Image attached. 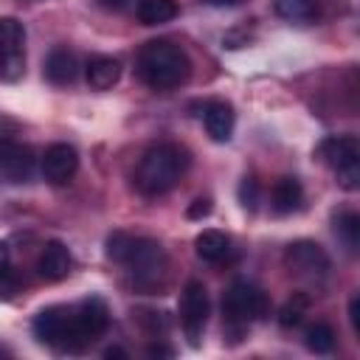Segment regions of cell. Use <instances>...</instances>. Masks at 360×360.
Wrapping results in <instances>:
<instances>
[{
    "label": "cell",
    "instance_id": "1",
    "mask_svg": "<svg viewBox=\"0 0 360 360\" xmlns=\"http://www.w3.org/2000/svg\"><path fill=\"white\" fill-rule=\"evenodd\" d=\"M107 256L112 262L124 264L138 287L155 290V287L163 284L169 262H166V253L158 242L143 239V236H129V233L118 231L107 239Z\"/></svg>",
    "mask_w": 360,
    "mask_h": 360
},
{
    "label": "cell",
    "instance_id": "2",
    "mask_svg": "<svg viewBox=\"0 0 360 360\" xmlns=\"http://www.w3.org/2000/svg\"><path fill=\"white\" fill-rule=\"evenodd\" d=\"M135 70H138L141 82L149 84L152 90H172V87H180L188 82L191 59L180 45H174L169 39H152L141 48Z\"/></svg>",
    "mask_w": 360,
    "mask_h": 360
},
{
    "label": "cell",
    "instance_id": "3",
    "mask_svg": "<svg viewBox=\"0 0 360 360\" xmlns=\"http://www.w3.org/2000/svg\"><path fill=\"white\" fill-rule=\"evenodd\" d=\"M188 166H191L188 149H183L177 143L149 146L135 169V186L146 197H160L180 183V177L188 172Z\"/></svg>",
    "mask_w": 360,
    "mask_h": 360
},
{
    "label": "cell",
    "instance_id": "4",
    "mask_svg": "<svg viewBox=\"0 0 360 360\" xmlns=\"http://www.w3.org/2000/svg\"><path fill=\"white\" fill-rule=\"evenodd\" d=\"M267 307L270 304H267L264 290L256 287V284H250V281H245V278H236L225 290V295H222V318L236 332H245L248 323L264 318L267 315Z\"/></svg>",
    "mask_w": 360,
    "mask_h": 360
},
{
    "label": "cell",
    "instance_id": "5",
    "mask_svg": "<svg viewBox=\"0 0 360 360\" xmlns=\"http://www.w3.org/2000/svg\"><path fill=\"white\" fill-rule=\"evenodd\" d=\"M110 326V309L104 304V298L90 295L82 298L76 307H70V340H68V352H82L84 346H90L96 338H101Z\"/></svg>",
    "mask_w": 360,
    "mask_h": 360
},
{
    "label": "cell",
    "instance_id": "6",
    "mask_svg": "<svg viewBox=\"0 0 360 360\" xmlns=\"http://www.w3.org/2000/svg\"><path fill=\"white\" fill-rule=\"evenodd\" d=\"M25 25L14 17H0V79L14 82L25 70Z\"/></svg>",
    "mask_w": 360,
    "mask_h": 360
},
{
    "label": "cell",
    "instance_id": "7",
    "mask_svg": "<svg viewBox=\"0 0 360 360\" xmlns=\"http://www.w3.org/2000/svg\"><path fill=\"white\" fill-rule=\"evenodd\" d=\"M205 321H208V290L202 281L191 278L180 292V323H183V332L194 349L200 346Z\"/></svg>",
    "mask_w": 360,
    "mask_h": 360
},
{
    "label": "cell",
    "instance_id": "8",
    "mask_svg": "<svg viewBox=\"0 0 360 360\" xmlns=\"http://www.w3.org/2000/svg\"><path fill=\"white\" fill-rule=\"evenodd\" d=\"M284 264L290 273L301 276V278H323L332 267L329 262V253L312 242V239H295L287 245L284 250Z\"/></svg>",
    "mask_w": 360,
    "mask_h": 360
},
{
    "label": "cell",
    "instance_id": "9",
    "mask_svg": "<svg viewBox=\"0 0 360 360\" xmlns=\"http://www.w3.org/2000/svg\"><path fill=\"white\" fill-rule=\"evenodd\" d=\"M34 335L39 343L53 346L59 352H68V340H70V307H45L34 315L31 323Z\"/></svg>",
    "mask_w": 360,
    "mask_h": 360
},
{
    "label": "cell",
    "instance_id": "10",
    "mask_svg": "<svg viewBox=\"0 0 360 360\" xmlns=\"http://www.w3.org/2000/svg\"><path fill=\"white\" fill-rule=\"evenodd\" d=\"M39 172L48 183L65 186L79 172V152L70 143H51L39 158Z\"/></svg>",
    "mask_w": 360,
    "mask_h": 360
},
{
    "label": "cell",
    "instance_id": "11",
    "mask_svg": "<svg viewBox=\"0 0 360 360\" xmlns=\"http://www.w3.org/2000/svg\"><path fill=\"white\" fill-rule=\"evenodd\" d=\"M37 169V158L34 149L17 141H0V174L8 183H25L31 180Z\"/></svg>",
    "mask_w": 360,
    "mask_h": 360
},
{
    "label": "cell",
    "instance_id": "12",
    "mask_svg": "<svg viewBox=\"0 0 360 360\" xmlns=\"http://www.w3.org/2000/svg\"><path fill=\"white\" fill-rule=\"evenodd\" d=\"M318 158L329 169H340L352 160H360V143L354 135H326L318 143Z\"/></svg>",
    "mask_w": 360,
    "mask_h": 360
},
{
    "label": "cell",
    "instance_id": "13",
    "mask_svg": "<svg viewBox=\"0 0 360 360\" xmlns=\"http://www.w3.org/2000/svg\"><path fill=\"white\" fill-rule=\"evenodd\" d=\"M202 124H205V132L211 141L225 143L233 135L236 112L228 101H208V104H202Z\"/></svg>",
    "mask_w": 360,
    "mask_h": 360
},
{
    "label": "cell",
    "instance_id": "14",
    "mask_svg": "<svg viewBox=\"0 0 360 360\" xmlns=\"http://www.w3.org/2000/svg\"><path fill=\"white\" fill-rule=\"evenodd\" d=\"M70 267H73V256L70 250L62 245V242H48L37 259V273L45 278V281H62L70 276Z\"/></svg>",
    "mask_w": 360,
    "mask_h": 360
},
{
    "label": "cell",
    "instance_id": "15",
    "mask_svg": "<svg viewBox=\"0 0 360 360\" xmlns=\"http://www.w3.org/2000/svg\"><path fill=\"white\" fill-rule=\"evenodd\" d=\"M42 73H45V79H48L51 84H56V87L73 84L76 76H79V59H76V53L68 51V48H53V51L48 53L45 65H42Z\"/></svg>",
    "mask_w": 360,
    "mask_h": 360
},
{
    "label": "cell",
    "instance_id": "16",
    "mask_svg": "<svg viewBox=\"0 0 360 360\" xmlns=\"http://www.w3.org/2000/svg\"><path fill=\"white\" fill-rule=\"evenodd\" d=\"M84 79H87L90 90H110L121 79V62L115 56L96 53L84 65Z\"/></svg>",
    "mask_w": 360,
    "mask_h": 360
},
{
    "label": "cell",
    "instance_id": "17",
    "mask_svg": "<svg viewBox=\"0 0 360 360\" xmlns=\"http://www.w3.org/2000/svg\"><path fill=\"white\" fill-rule=\"evenodd\" d=\"M304 202V186L298 177H278L273 191H270V208L278 217H287L292 211H298Z\"/></svg>",
    "mask_w": 360,
    "mask_h": 360
},
{
    "label": "cell",
    "instance_id": "18",
    "mask_svg": "<svg viewBox=\"0 0 360 360\" xmlns=\"http://www.w3.org/2000/svg\"><path fill=\"white\" fill-rule=\"evenodd\" d=\"M194 250H197V256H200L202 262L217 264V262H222V259L231 253V239H228L222 231H217V228H205V231L197 233Z\"/></svg>",
    "mask_w": 360,
    "mask_h": 360
},
{
    "label": "cell",
    "instance_id": "19",
    "mask_svg": "<svg viewBox=\"0 0 360 360\" xmlns=\"http://www.w3.org/2000/svg\"><path fill=\"white\" fill-rule=\"evenodd\" d=\"M135 17L141 25H163L177 17V0H138Z\"/></svg>",
    "mask_w": 360,
    "mask_h": 360
},
{
    "label": "cell",
    "instance_id": "20",
    "mask_svg": "<svg viewBox=\"0 0 360 360\" xmlns=\"http://www.w3.org/2000/svg\"><path fill=\"white\" fill-rule=\"evenodd\" d=\"M304 343L315 354H329L335 349V329L329 323H323V321H315V323H309L304 329Z\"/></svg>",
    "mask_w": 360,
    "mask_h": 360
},
{
    "label": "cell",
    "instance_id": "21",
    "mask_svg": "<svg viewBox=\"0 0 360 360\" xmlns=\"http://www.w3.org/2000/svg\"><path fill=\"white\" fill-rule=\"evenodd\" d=\"M335 236L343 242V248H346L349 253H354L357 245H360V217L352 214V211L335 217Z\"/></svg>",
    "mask_w": 360,
    "mask_h": 360
},
{
    "label": "cell",
    "instance_id": "22",
    "mask_svg": "<svg viewBox=\"0 0 360 360\" xmlns=\"http://www.w3.org/2000/svg\"><path fill=\"white\" fill-rule=\"evenodd\" d=\"M273 8L278 17L290 22H304L315 17V3L312 0H273Z\"/></svg>",
    "mask_w": 360,
    "mask_h": 360
},
{
    "label": "cell",
    "instance_id": "23",
    "mask_svg": "<svg viewBox=\"0 0 360 360\" xmlns=\"http://www.w3.org/2000/svg\"><path fill=\"white\" fill-rule=\"evenodd\" d=\"M307 307H309V298L307 295H301V292H295L281 309H278V323L284 326V329H292V326H298L301 321H304V315H307Z\"/></svg>",
    "mask_w": 360,
    "mask_h": 360
},
{
    "label": "cell",
    "instance_id": "24",
    "mask_svg": "<svg viewBox=\"0 0 360 360\" xmlns=\"http://www.w3.org/2000/svg\"><path fill=\"white\" fill-rule=\"evenodd\" d=\"M335 177L343 191H357L360 188V160H352V163L335 169Z\"/></svg>",
    "mask_w": 360,
    "mask_h": 360
},
{
    "label": "cell",
    "instance_id": "25",
    "mask_svg": "<svg viewBox=\"0 0 360 360\" xmlns=\"http://www.w3.org/2000/svg\"><path fill=\"white\" fill-rule=\"evenodd\" d=\"M239 202H242V208H248V211H256V205H259V183L253 180V177H242V183H239Z\"/></svg>",
    "mask_w": 360,
    "mask_h": 360
},
{
    "label": "cell",
    "instance_id": "26",
    "mask_svg": "<svg viewBox=\"0 0 360 360\" xmlns=\"http://www.w3.org/2000/svg\"><path fill=\"white\" fill-rule=\"evenodd\" d=\"M14 295H17V276L8 267H3L0 270V301H8Z\"/></svg>",
    "mask_w": 360,
    "mask_h": 360
},
{
    "label": "cell",
    "instance_id": "27",
    "mask_svg": "<svg viewBox=\"0 0 360 360\" xmlns=\"http://www.w3.org/2000/svg\"><path fill=\"white\" fill-rule=\"evenodd\" d=\"M208 214H211V200H208V197H197V200L188 205V211H186L188 219H202V217H208Z\"/></svg>",
    "mask_w": 360,
    "mask_h": 360
},
{
    "label": "cell",
    "instance_id": "28",
    "mask_svg": "<svg viewBox=\"0 0 360 360\" xmlns=\"http://www.w3.org/2000/svg\"><path fill=\"white\" fill-rule=\"evenodd\" d=\"M349 321H352V329L360 335V295H352L349 301Z\"/></svg>",
    "mask_w": 360,
    "mask_h": 360
},
{
    "label": "cell",
    "instance_id": "29",
    "mask_svg": "<svg viewBox=\"0 0 360 360\" xmlns=\"http://www.w3.org/2000/svg\"><path fill=\"white\" fill-rule=\"evenodd\" d=\"M149 357H174V349H169L163 343H155V346H149Z\"/></svg>",
    "mask_w": 360,
    "mask_h": 360
},
{
    "label": "cell",
    "instance_id": "30",
    "mask_svg": "<svg viewBox=\"0 0 360 360\" xmlns=\"http://www.w3.org/2000/svg\"><path fill=\"white\" fill-rule=\"evenodd\" d=\"M104 357H107V360H112V357H121V360H127L129 354H127L121 346H110V349H104Z\"/></svg>",
    "mask_w": 360,
    "mask_h": 360
},
{
    "label": "cell",
    "instance_id": "31",
    "mask_svg": "<svg viewBox=\"0 0 360 360\" xmlns=\"http://www.w3.org/2000/svg\"><path fill=\"white\" fill-rule=\"evenodd\" d=\"M3 267H8V245L0 239V270Z\"/></svg>",
    "mask_w": 360,
    "mask_h": 360
},
{
    "label": "cell",
    "instance_id": "32",
    "mask_svg": "<svg viewBox=\"0 0 360 360\" xmlns=\"http://www.w3.org/2000/svg\"><path fill=\"white\" fill-rule=\"evenodd\" d=\"M208 6H217V8H225V6H239L242 0H205Z\"/></svg>",
    "mask_w": 360,
    "mask_h": 360
},
{
    "label": "cell",
    "instance_id": "33",
    "mask_svg": "<svg viewBox=\"0 0 360 360\" xmlns=\"http://www.w3.org/2000/svg\"><path fill=\"white\" fill-rule=\"evenodd\" d=\"M101 3H104V6H110V8H121L127 0H101Z\"/></svg>",
    "mask_w": 360,
    "mask_h": 360
},
{
    "label": "cell",
    "instance_id": "34",
    "mask_svg": "<svg viewBox=\"0 0 360 360\" xmlns=\"http://www.w3.org/2000/svg\"><path fill=\"white\" fill-rule=\"evenodd\" d=\"M31 3H34V0H31Z\"/></svg>",
    "mask_w": 360,
    "mask_h": 360
}]
</instances>
